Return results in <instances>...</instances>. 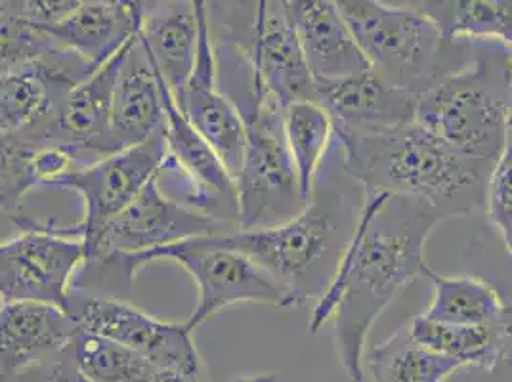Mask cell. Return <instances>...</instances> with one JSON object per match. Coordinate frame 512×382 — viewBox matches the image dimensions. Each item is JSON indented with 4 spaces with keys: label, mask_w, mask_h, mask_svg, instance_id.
<instances>
[{
    "label": "cell",
    "mask_w": 512,
    "mask_h": 382,
    "mask_svg": "<svg viewBox=\"0 0 512 382\" xmlns=\"http://www.w3.org/2000/svg\"><path fill=\"white\" fill-rule=\"evenodd\" d=\"M442 220L421 199L363 191L356 230L308 323L310 333H318L333 321L337 354L350 381H363L367 337L384 308L411 281L427 276L425 245Z\"/></svg>",
    "instance_id": "1"
},
{
    "label": "cell",
    "mask_w": 512,
    "mask_h": 382,
    "mask_svg": "<svg viewBox=\"0 0 512 382\" xmlns=\"http://www.w3.org/2000/svg\"><path fill=\"white\" fill-rule=\"evenodd\" d=\"M335 148L337 159H331L329 149L323 161L327 172H318L312 201L297 218L272 228L207 237L216 247L239 251L256 262L281 287L283 308L316 304L323 297L362 213L356 199L360 184L344 170L339 142Z\"/></svg>",
    "instance_id": "2"
},
{
    "label": "cell",
    "mask_w": 512,
    "mask_h": 382,
    "mask_svg": "<svg viewBox=\"0 0 512 382\" xmlns=\"http://www.w3.org/2000/svg\"><path fill=\"white\" fill-rule=\"evenodd\" d=\"M344 170L363 191L406 195L442 218L486 209L495 161L453 148L419 123L379 132L337 130Z\"/></svg>",
    "instance_id": "3"
},
{
    "label": "cell",
    "mask_w": 512,
    "mask_h": 382,
    "mask_svg": "<svg viewBox=\"0 0 512 382\" xmlns=\"http://www.w3.org/2000/svg\"><path fill=\"white\" fill-rule=\"evenodd\" d=\"M239 77L220 69L228 81L218 85L245 119L247 148L235 176L239 220L237 230H262L297 218L310 201L304 197L299 172L285 142L283 107L262 85L249 60L239 58Z\"/></svg>",
    "instance_id": "4"
},
{
    "label": "cell",
    "mask_w": 512,
    "mask_h": 382,
    "mask_svg": "<svg viewBox=\"0 0 512 382\" xmlns=\"http://www.w3.org/2000/svg\"><path fill=\"white\" fill-rule=\"evenodd\" d=\"M512 48L493 43L419 94L415 123L472 157L497 161L507 144Z\"/></svg>",
    "instance_id": "5"
},
{
    "label": "cell",
    "mask_w": 512,
    "mask_h": 382,
    "mask_svg": "<svg viewBox=\"0 0 512 382\" xmlns=\"http://www.w3.org/2000/svg\"><path fill=\"white\" fill-rule=\"evenodd\" d=\"M369 67L386 83L421 94L469 62L474 41L446 43L436 25L409 6L335 0Z\"/></svg>",
    "instance_id": "6"
},
{
    "label": "cell",
    "mask_w": 512,
    "mask_h": 382,
    "mask_svg": "<svg viewBox=\"0 0 512 382\" xmlns=\"http://www.w3.org/2000/svg\"><path fill=\"white\" fill-rule=\"evenodd\" d=\"M20 234L0 247L2 302L35 300L64 308L77 272L86 260L85 239L79 226L60 228L54 220H35L23 214L6 218Z\"/></svg>",
    "instance_id": "7"
},
{
    "label": "cell",
    "mask_w": 512,
    "mask_h": 382,
    "mask_svg": "<svg viewBox=\"0 0 512 382\" xmlns=\"http://www.w3.org/2000/svg\"><path fill=\"white\" fill-rule=\"evenodd\" d=\"M153 260H172L193 277L197 304L186 321L192 333L228 306L243 302L285 306L281 287L256 262L239 251L216 247L207 237L186 239L136 256L134 264L140 270Z\"/></svg>",
    "instance_id": "8"
},
{
    "label": "cell",
    "mask_w": 512,
    "mask_h": 382,
    "mask_svg": "<svg viewBox=\"0 0 512 382\" xmlns=\"http://www.w3.org/2000/svg\"><path fill=\"white\" fill-rule=\"evenodd\" d=\"M235 230L237 226L234 224L195 213L172 201L159 188L155 176L128 207L111 218L96 241L86 247L85 264L104 262L119 256L132 258L134 262L136 256L186 239L230 234Z\"/></svg>",
    "instance_id": "9"
},
{
    "label": "cell",
    "mask_w": 512,
    "mask_h": 382,
    "mask_svg": "<svg viewBox=\"0 0 512 382\" xmlns=\"http://www.w3.org/2000/svg\"><path fill=\"white\" fill-rule=\"evenodd\" d=\"M64 310L86 333L128 346L163 369L205 373L186 323L151 318L127 298L100 297L71 289Z\"/></svg>",
    "instance_id": "10"
},
{
    "label": "cell",
    "mask_w": 512,
    "mask_h": 382,
    "mask_svg": "<svg viewBox=\"0 0 512 382\" xmlns=\"http://www.w3.org/2000/svg\"><path fill=\"white\" fill-rule=\"evenodd\" d=\"M167 153L169 146L163 127L146 142L73 170L50 186L81 195L85 214L77 226L86 247H90L111 218L128 207L157 176Z\"/></svg>",
    "instance_id": "11"
},
{
    "label": "cell",
    "mask_w": 512,
    "mask_h": 382,
    "mask_svg": "<svg viewBox=\"0 0 512 382\" xmlns=\"http://www.w3.org/2000/svg\"><path fill=\"white\" fill-rule=\"evenodd\" d=\"M247 37L228 39L249 58L262 85L287 107L316 100V75L281 0H255Z\"/></svg>",
    "instance_id": "12"
},
{
    "label": "cell",
    "mask_w": 512,
    "mask_h": 382,
    "mask_svg": "<svg viewBox=\"0 0 512 382\" xmlns=\"http://www.w3.org/2000/svg\"><path fill=\"white\" fill-rule=\"evenodd\" d=\"M316 98L337 130L379 132L413 123L419 94L365 69L344 77H316Z\"/></svg>",
    "instance_id": "13"
},
{
    "label": "cell",
    "mask_w": 512,
    "mask_h": 382,
    "mask_svg": "<svg viewBox=\"0 0 512 382\" xmlns=\"http://www.w3.org/2000/svg\"><path fill=\"white\" fill-rule=\"evenodd\" d=\"M81 325L56 304L16 300L0 306L2 377L64 352L79 337Z\"/></svg>",
    "instance_id": "14"
},
{
    "label": "cell",
    "mask_w": 512,
    "mask_h": 382,
    "mask_svg": "<svg viewBox=\"0 0 512 382\" xmlns=\"http://www.w3.org/2000/svg\"><path fill=\"white\" fill-rule=\"evenodd\" d=\"M163 127V79L138 35L128 46L113 92L111 140L115 153L146 142Z\"/></svg>",
    "instance_id": "15"
},
{
    "label": "cell",
    "mask_w": 512,
    "mask_h": 382,
    "mask_svg": "<svg viewBox=\"0 0 512 382\" xmlns=\"http://www.w3.org/2000/svg\"><path fill=\"white\" fill-rule=\"evenodd\" d=\"M130 43L83 83L71 88L60 109L58 140L81 151L88 163L115 153L111 140L113 92Z\"/></svg>",
    "instance_id": "16"
},
{
    "label": "cell",
    "mask_w": 512,
    "mask_h": 382,
    "mask_svg": "<svg viewBox=\"0 0 512 382\" xmlns=\"http://www.w3.org/2000/svg\"><path fill=\"white\" fill-rule=\"evenodd\" d=\"M316 77H344L371 69L335 0H281Z\"/></svg>",
    "instance_id": "17"
},
{
    "label": "cell",
    "mask_w": 512,
    "mask_h": 382,
    "mask_svg": "<svg viewBox=\"0 0 512 382\" xmlns=\"http://www.w3.org/2000/svg\"><path fill=\"white\" fill-rule=\"evenodd\" d=\"M140 39L151 62L178 102L192 79L201 22L192 0H174L142 23Z\"/></svg>",
    "instance_id": "18"
},
{
    "label": "cell",
    "mask_w": 512,
    "mask_h": 382,
    "mask_svg": "<svg viewBox=\"0 0 512 382\" xmlns=\"http://www.w3.org/2000/svg\"><path fill=\"white\" fill-rule=\"evenodd\" d=\"M37 25L94 69L106 65L140 33L117 0H86L62 22Z\"/></svg>",
    "instance_id": "19"
},
{
    "label": "cell",
    "mask_w": 512,
    "mask_h": 382,
    "mask_svg": "<svg viewBox=\"0 0 512 382\" xmlns=\"http://www.w3.org/2000/svg\"><path fill=\"white\" fill-rule=\"evenodd\" d=\"M176 104L213 146L235 180L247 148V125L234 102L218 83L190 81Z\"/></svg>",
    "instance_id": "20"
},
{
    "label": "cell",
    "mask_w": 512,
    "mask_h": 382,
    "mask_svg": "<svg viewBox=\"0 0 512 382\" xmlns=\"http://www.w3.org/2000/svg\"><path fill=\"white\" fill-rule=\"evenodd\" d=\"M446 43L493 41L512 48V0H407Z\"/></svg>",
    "instance_id": "21"
},
{
    "label": "cell",
    "mask_w": 512,
    "mask_h": 382,
    "mask_svg": "<svg viewBox=\"0 0 512 382\" xmlns=\"http://www.w3.org/2000/svg\"><path fill=\"white\" fill-rule=\"evenodd\" d=\"M71 348L81 371L94 382H209L205 373L163 369L128 346L86 331Z\"/></svg>",
    "instance_id": "22"
},
{
    "label": "cell",
    "mask_w": 512,
    "mask_h": 382,
    "mask_svg": "<svg viewBox=\"0 0 512 382\" xmlns=\"http://www.w3.org/2000/svg\"><path fill=\"white\" fill-rule=\"evenodd\" d=\"M363 365L371 382H444L465 367L461 361L417 342L409 325L400 327L381 344L367 346Z\"/></svg>",
    "instance_id": "23"
},
{
    "label": "cell",
    "mask_w": 512,
    "mask_h": 382,
    "mask_svg": "<svg viewBox=\"0 0 512 382\" xmlns=\"http://www.w3.org/2000/svg\"><path fill=\"white\" fill-rule=\"evenodd\" d=\"M407 325L417 342L438 354L461 361L465 367L474 365L493 369L505 356L507 321L499 325H455L440 323L421 314Z\"/></svg>",
    "instance_id": "24"
},
{
    "label": "cell",
    "mask_w": 512,
    "mask_h": 382,
    "mask_svg": "<svg viewBox=\"0 0 512 382\" xmlns=\"http://www.w3.org/2000/svg\"><path fill=\"white\" fill-rule=\"evenodd\" d=\"M432 281V300L425 316L455 325H499L511 316L501 295L478 277L440 276L427 270Z\"/></svg>",
    "instance_id": "25"
},
{
    "label": "cell",
    "mask_w": 512,
    "mask_h": 382,
    "mask_svg": "<svg viewBox=\"0 0 512 382\" xmlns=\"http://www.w3.org/2000/svg\"><path fill=\"white\" fill-rule=\"evenodd\" d=\"M283 132L299 172L304 197L312 201L318 172L333 146L335 121L320 102L302 100L283 107Z\"/></svg>",
    "instance_id": "26"
},
{
    "label": "cell",
    "mask_w": 512,
    "mask_h": 382,
    "mask_svg": "<svg viewBox=\"0 0 512 382\" xmlns=\"http://www.w3.org/2000/svg\"><path fill=\"white\" fill-rule=\"evenodd\" d=\"M486 211L499 232L512 224V144H505L503 153L491 169L486 195Z\"/></svg>",
    "instance_id": "27"
},
{
    "label": "cell",
    "mask_w": 512,
    "mask_h": 382,
    "mask_svg": "<svg viewBox=\"0 0 512 382\" xmlns=\"http://www.w3.org/2000/svg\"><path fill=\"white\" fill-rule=\"evenodd\" d=\"M2 382H94L77 365L73 348L67 346L54 358L29 365L18 373L2 377Z\"/></svg>",
    "instance_id": "28"
},
{
    "label": "cell",
    "mask_w": 512,
    "mask_h": 382,
    "mask_svg": "<svg viewBox=\"0 0 512 382\" xmlns=\"http://www.w3.org/2000/svg\"><path fill=\"white\" fill-rule=\"evenodd\" d=\"M117 2L127 10L128 16L132 18V22L136 23V27L140 31L146 18H150L153 12L171 4L174 0H117Z\"/></svg>",
    "instance_id": "29"
},
{
    "label": "cell",
    "mask_w": 512,
    "mask_h": 382,
    "mask_svg": "<svg viewBox=\"0 0 512 382\" xmlns=\"http://www.w3.org/2000/svg\"><path fill=\"white\" fill-rule=\"evenodd\" d=\"M503 358H507V361H509L512 373V312L509 319H507V342H505V356Z\"/></svg>",
    "instance_id": "30"
},
{
    "label": "cell",
    "mask_w": 512,
    "mask_h": 382,
    "mask_svg": "<svg viewBox=\"0 0 512 382\" xmlns=\"http://www.w3.org/2000/svg\"><path fill=\"white\" fill-rule=\"evenodd\" d=\"M232 382H278V377L268 373V375H255V377H239Z\"/></svg>",
    "instance_id": "31"
},
{
    "label": "cell",
    "mask_w": 512,
    "mask_h": 382,
    "mask_svg": "<svg viewBox=\"0 0 512 382\" xmlns=\"http://www.w3.org/2000/svg\"><path fill=\"white\" fill-rule=\"evenodd\" d=\"M507 144H512V71L511 92H509V111H507Z\"/></svg>",
    "instance_id": "32"
},
{
    "label": "cell",
    "mask_w": 512,
    "mask_h": 382,
    "mask_svg": "<svg viewBox=\"0 0 512 382\" xmlns=\"http://www.w3.org/2000/svg\"><path fill=\"white\" fill-rule=\"evenodd\" d=\"M501 235H503V241H505L507 253H509V256L512 258V224L509 226V228H505V230L501 232Z\"/></svg>",
    "instance_id": "33"
}]
</instances>
